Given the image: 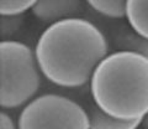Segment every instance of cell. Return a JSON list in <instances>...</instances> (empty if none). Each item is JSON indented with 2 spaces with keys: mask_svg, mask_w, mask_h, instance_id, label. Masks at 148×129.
Returning <instances> with one entry per match:
<instances>
[{
  "mask_svg": "<svg viewBox=\"0 0 148 129\" xmlns=\"http://www.w3.org/2000/svg\"><path fill=\"white\" fill-rule=\"evenodd\" d=\"M110 52L105 32L83 16L48 25L35 46L45 80L63 89L88 87L96 67Z\"/></svg>",
  "mask_w": 148,
  "mask_h": 129,
  "instance_id": "6da1fadb",
  "label": "cell"
},
{
  "mask_svg": "<svg viewBox=\"0 0 148 129\" xmlns=\"http://www.w3.org/2000/svg\"><path fill=\"white\" fill-rule=\"evenodd\" d=\"M92 101L110 116L142 121L148 114V57L111 51L89 82Z\"/></svg>",
  "mask_w": 148,
  "mask_h": 129,
  "instance_id": "7a4b0ae2",
  "label": "cell"
},
{
  "mask_svg": "<svg viewBox=\"0 0 148 129\" xmlns=\"http://www.w3.org/2000/svg\"><path fill=\"white\" fill-rule=\"evenodd\" d=\"M42 77L34 49L17 40H1L0 105L3 109L24 108L36 98Z\"/></svg>",
  "mask_w": 148,
  "mask_h": 129,
  "instance_id": "3957f363",
  "label": "cell"
},
{
  "mask_svg": "<svg viewBox=\"0 0 148 129\" xmlns=\"http://www.w3.org/2000/svg\"><path fill=\"white\" fill-rule=\"evenodd\" d=\"M18 129H90L85 107L73 97L43 93L27 103L17 117Z\"/></svg>",
  "mask_w": 148,
  "mask_h": 129,
  "instance_id": "277c9868",
  "label": "cell"
},
{
  "mask_svg": "<svg viewBox=\"0 0 148 129\" xmlns=\"http://www.w3.org/2000/svg\"><path fill=\"white\" fill-rule=\"evenodd\" d=\"M110 24L103 30L108 37L111 51L135 52L148 57V39L136 31L123 20H109Z\"/></svg>",
  "mask_w": 148,
  "mask_h": 129,
  "instance_id": "5b68a950",
  "label": "cell"
},
{
  "mask_svg": "<svg viewBox=\"0 0 148 129\" xmlns=\"http://www.w3.org/2000/svg\"><path fill=\"white\" fill-rule=\"evenodd\" d=\"M85 0H38L32 8V15L47 25L54 22L82 17L86 8Z\"/></svg>",
  "mask_w": 148,
  "mask_h": 129,
  "instance_id": "8992f818",
  "label": "cell"
},
{
  "mask_svg": "<svg viewBox=\"0 0 148 129\" xmlns=\"http://www.w3.org/2000/svg\"><path fill=\"white\" fill-rule=\"evenodd\" d=\"M82 103V102H80ZM83 104V103H82ZM89 116L90 129H138L141 128L142 121H126L110 116L103 110L94 101L90 93L83 104Z\"/></svg>",
  "mask_w": 148,
  "mask_h": 129,
  "instance_id": "52a82bcc",
  "label": "cell"
},
{
  "mask_svg": "<svg viewBox=\"0 0 148 129\" xmlns=\"http://www.w3.org/2000/svg\"><path fill=\"white\" fill-rule=\"evenodd\" d=\"M126 20L136 31L148 39V0H127Z\"/></svg>",
  "mask_w": 148,
  "mask_h": 129,
  "instance_id": "ba28073f",
  "label": "cell"
},
{
  "mask_svg": "<svg viewBox=\"0 0 148 129\" xmlns=\"http://www.w3.org/2000/svg\"><path fill=\"white\" fill-rule=\"evenodd\" d=\"M86 5L95 14L106 20L126 19L127 0H85Z\"/></svg>",
  "mask_w": 148,
  "mask_h": 129,
  "instance_id": "9c48e42d",
  "label": "cell"
},
{
  "mask_svg": "<svg viewBox=\"0 0 148 129\" xmlns=\"http://www.w3.org/2000/svg\"><path fill=\"white\" fill-rule=\"evenodd\" d=\"M38 0H0V15H24Z\"/></svg>",
  "mask_w": 148,
  "mask_h": 129,
  "instance_id": "30bf717a",
  "label": "cell"
},
{
  "mask_svg": "<svg viewBox=\"0 0 148 129\" xmlns=\"http://www.w3.org/2000/svg\"><path fill=\"white\" fill-rule=\"evenodd\" d=\"M24 21V15H1V17H0V35H1V39L12 40V36L21 30Z\"/></svg>",
  "mask_w": 148,
  "mask_h": 129,
  "instance_id": "8fae6325",
  "label": "cell"
},
{
  "mask_svg": "<svg viewBox=\"0 0 148 129\" xmlns=\"http://www.w3.org/2000/svg\"><path fill=\"white\" fill-rule=\"evenodd\" d=\"M0 129H18L17 119H14L5 109L0 112Z\"/></svg>",
  "mask_w": 148,
  "mask_h": 129,
  "instance_id": "7c38bea8",
  "label": "cell"
},
{
  "mask_svg": "<svg viewBox=\"0 0 148 129\" xmlns=\"http://www.w3.org/2000/svg\"><path fill=\"white\" fill-rule=\"evenodd\" d=\"M142 129H148V114L142 119V124H141Z\"/></svg>",
  "mask_w": 148,
  "mask_h": 129,
  "instance_id": "4fadbf2b",
  "label": "cell"
},
{
  "mask_svg": "<svg viewBox=\"0 0 148 129\" xmlns=\"http://www.w3.org/2000/svg\"><path fill=\"white\" fill-rule=\"evenodd\" d=\"M138 129H142V128H138Z\"/></svg>",
  "mask_w": 148,
  "mask_h": 129,
  "instance_id": "5bb4252c",
  "label": "cell"
}]
</instances>
